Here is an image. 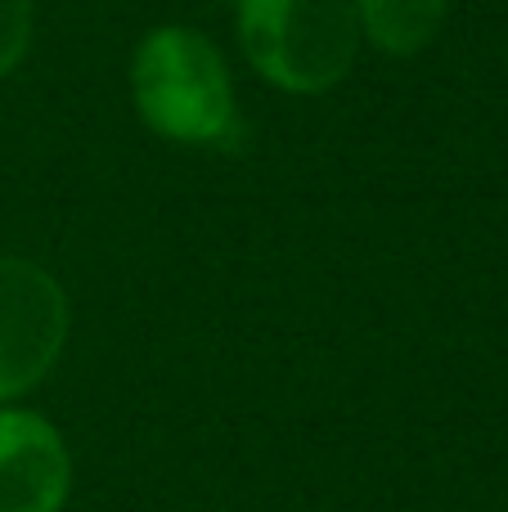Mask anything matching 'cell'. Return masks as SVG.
I'll use <instances>...</instances> for the list:
<instances>
[{
    "label": "cell",
    "mask_w": 508,
    "mask_h": 512,
    "mask_svg": "<svg viewBox=\"0 0 508 512\" xmlns=\"http://www.w3.org/2000/svg\"><path fill=\"white\" fill-rule=\"evenodd\" d=\"M68 342V297L36 261L0 256V400H18Z\"/></svg>",
    "instance_id": "obj_3"
},
{
    "label": "cell",
    "mask_w": 508,
    "mask_h": 512,
    "mask_svg": "<svg viewBox=\"0 0 508 512\" xmlns=\"http://www.w3.org/2000/svg\"><path fill=\"white\" fill-rule=\"evenodd\" d=\"M131 95L144 126L162 140L216 144L234 131L230 68L194 27H158L135 45Z\"/></svg>",
    "instance_id": "obj_1"
},
{
    "label": "cell",
    "mask_w": 508,
    "mask_h": 512,
    "mask_svg": "<svg viewBox=\"0 0 508 512\" xmlns=\"http://www.w3.org/2000/svg\"><path fill=\"white\" fill-rule=\"evenodd\" d=\"M32 41V0H0V77L14 72Z\"/></svg>",
    "instance_id": "obj_6"
},
{
    "label": "cell",
    "mask_w": 508,
    "mask_h": 512,
    "mask_svg": "<svg viewBox=\"0 0 508 512\" xmlns=\"http://www.w3.org/2000/svg\"><path fill=\"white\" fill-rule=\"evenodd\" d=\"M239 41L270 86L320 95L356 63V0H239Z\"/></svg>",
    "instance_id": "obj_2"
},
{
    "label": "cell",
    "mask_w": 508,
    "mask_h": 512,
    "mask_svg": "<svg viewBox=\"0 0 508 512\" xmlns=\"http://www.w3.org/2000/svg\"><path fill=\"white\" fill-rule=\"evenodd\" d=\"M72 490V454L59 427L32 409H0V512H59Z\"/></svg>",
    "instance_id": "obj_4"
},
{
    "label": "cell",
    "mask_w": 508,
    "mask_h": 512,
    "mask_svg": "<svg viewBox=\"0 0 508 512\" xmlns=\"http://www.w3.org/2000/svg\"><path fill=\"white\" fill-rule=\"evenodd\" d=\"M356 18L383 54H419L446 23V0H356Z\"/></svg>",
    "instance_id": "obj_5"
}]
</instances>
